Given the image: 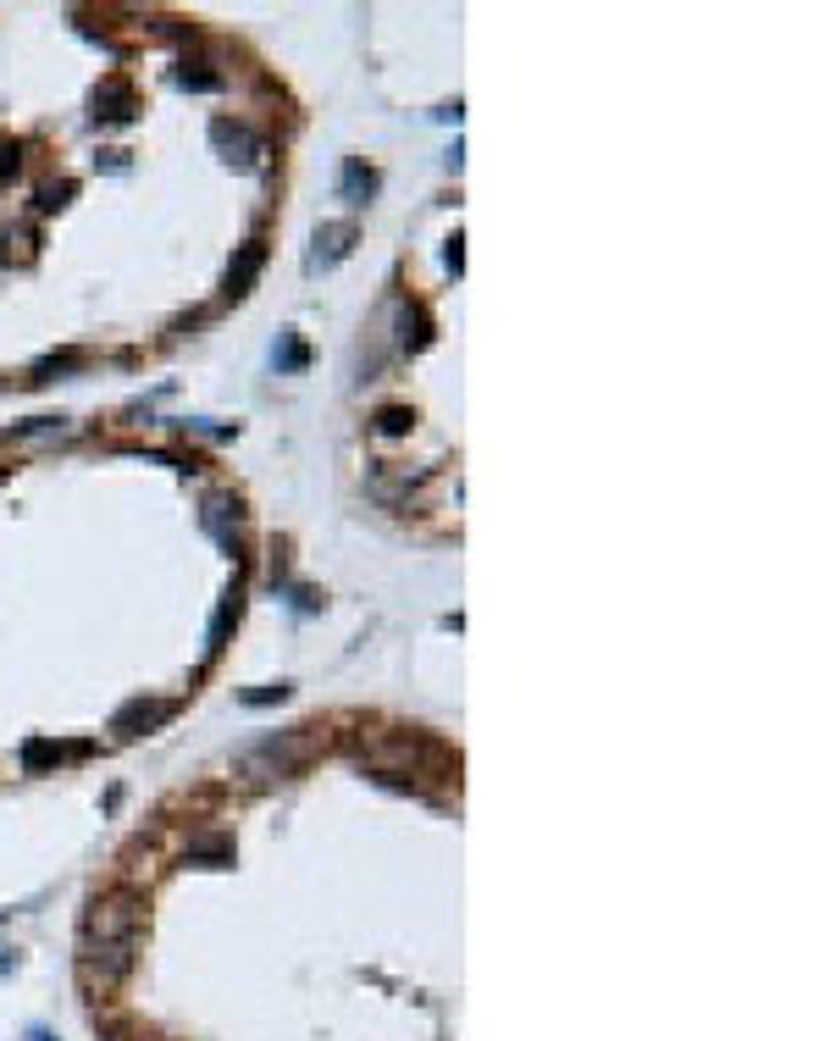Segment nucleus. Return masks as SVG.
Wrapping results in <instances>:
<instances>
[{"instance_id": "f257e3e1", "label": "nucleus", "mask_w": 830, "mask_h": 1041, "mask_svg": "<svg viewBox=\"0 0 830 1041\" xmlns=\"http://www.w3.org/2000/svg\"><path fill=\"white\" fill-rule=\"evenodd\" d=\"M133 931H139V909H133L128 892L100 898L95 909H89V920H83V958H89V970H95L100 981H117V975L128 970Z\"/></svg>"}, {"instance_id": "f03ea898", "label": "nucleus", "mask_w": 830, "mask_h": 1041, "mask_svg": "<svg viewBox=\"0 0 830 1041\" xmlns=\"http://www.w3.org/2000/svg\"><path fill=\"white\" fill-rule=\"evenodd\" d=\"M216 144H222L227 161H238V167H255V156H261V139L244 122H216Z\"/></svg>"}, {"instance_id": "7ed1b4c3", "label": "nucleus", "mask_w": 830, "mask_h": 1041, "mask_svg": "<svg viewBox=\"0 0 830 1041\" xmlns=\"http://www.w3.org/2000/svg\"><path fill=\"white\" fill-rule=\"evenodd\" d=\"M349 239H355V228H349V222H332V228H321L316 233V250H310V272H321V266H332V261H344Z\"/></svg>"}, {"instance_id": "20e7f679", "label": "nucleus", "mask_w": 830, "mask_h": 1041, "mask_svg": "<svg viewBox=\"0 0 830 1041\" xmlns=\"http://www.w3.org/2000/svg\"><path fill=\"white\" fill-rule=\"evenodd\" d=\"M266 261V244H244V255L233 261V272H227V294H249V283H255V272H261Z\"/></svg>"}, {"instance_id": "39448f33", "label": "nucleus", "mask_w": 830, "mask_h": 1041, "mask_svg": "<svg viewBox=\"0 0 830 1041\" xmlns=\"http://www.w3.org/2000/svg\"><path fill=\"white\" fill-rule=\"evenodd\" d=\"M172 715V704H161V698H155V704H128V709H117V731H139V726H161V720Z\"/></svg>"}, {"instance_id": "423d86ee", "label": "nucleus", "mask_w": 830, "mask_h": 1041, "mask_svg": "<svg viewBox=\"0 0 830 1041\" xmlns=\"http://www.w3.org/2000/svg\"><path fill=\"white\" fill-rule=\"evenodd\" d=\"M371 183H377V178H371V172L360 167V161H355V167H344V194H349V200H366V194H371Z\"/></svg>"}, {"instance_id": "0eeeda50", "label": "nucleus", "mask_w": 830, "mask_h": 1041, "mask_svg": "<svg viewBox=\"0 0 830 1041\" xmlns=\"http://www.w3.org/2000/svg\"><path fill=\"white\" fill-rule=\"evenodd\" d=\"M410 427V416H404V410H382V432H404Z\"/></svg>"}, {"instance_id": "6e6552de", "label": "nucleus", "mask_w": 830, "mask_h": 1041, "mask_svg": "<svg viewBox=\"0 0 830 1041\" xmlns=\"http://www.w3.org/2000/svg\"><path fill=\"white\" fill-rule=\"evenodd\" d=\"M50 759H56V748H50V742H34V748H28V765H50Z\"/></svg>"}, {"instance_id": "1a4fd4ad", "label": "nucleus", "mask_w": 830, "mask_h": 1041, "mask_svg": "<svg viewBox=\"0 0 830 1041\" xmlns=\"http://www.w3.org/2000/svg\"><path fill=\"white\" fill-rule=\"evenodd\" d=\"M183 84H189V89H216V78H211V72H183Z\"/></svg>"}, {"instance_id": "9d476101", "label": "nucleus", "mask_w": 830, "mask_h": 1041, "mask_svg": "<svg viewBox=\"0 0 830 1041\" xmlns=\"http://www.w3.org/2000/svg\"><path fill=\"white\" fill-rule=\"evenodd\" d=\"M288 687H261V693H249V704H272V698H283Z\"/></svg>"}, {"instance_id": "9b49d317", "label": "nucleus", "mask_w": 830, "mask_h": 1041, "mask_svg": "<svg viewBox=\"0 0 830 1041\" xmlns=\"http://www.w3.org/2000/svg\"><path fill=\"white\" fill-rule=\"evenodd\" d=\"M0 172H17V150H6V144H0Z\"/></svg>"}]
</instances>
